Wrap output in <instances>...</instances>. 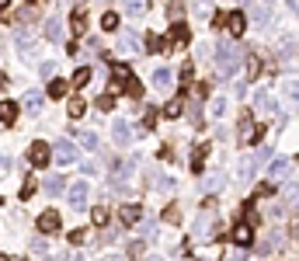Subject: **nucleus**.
<instances>
[{
	"instance_id": "1",
	"label": "nucleus",
	"mask_w": 299,
	"mask_h": 261,
	"mask_svg": "<svg viewBox=\"0 0 299 261\" xmlns=\"http://www.w3.org/2000/svg\"><path fill=\"white\" fill-rule=\"evenodd\" d=\"M243 60V49L237 42H216V66H220V77H233L240 70Z\"/></svg>"
},
{
	"instance_id": "2",
	"label": "nucleus",
	"mask_w": 299,
	"mask_h": 261,
	"mask_svg": "<svg viewBox=\"0 0 299 261\" xmlns=\"http://www.w3.org/2000/svg\"><path fill=\"white\" fill-rule=\"evenodd\" d=\"M261 133H264V129H258L251 115H240V133H237V143H240V146H247V143H258V140H261Z\"/></svg>"
},
{
	"instance_id": "3",
	"label": "nucleus",
	"mask_w": 299,
	"mask_h": 261,
	"mask_svg": "<svg viewBox=\"0 0 299 261\" xmlns=\"http://www.w3.org/2000/svg\"><path fill=\"white\" fill-rule=\"evenodd\" d=\"M66 205H70L73 213H80V209L87 205V185H84V181H77V185L66 192Z\"/></svg>"
},
{
	"instance_id": "4",
	"label": "nucleus",
	"mask_w": 299,
	"mask_h": 261,
	"mask_svg": "<svg viewBox=\"0 0 299 261\" xmlns=\"http://www.w3.org/2000/svg\"><path fill=\"white\" fill-rule=\"evenodd\" d=\"M28 161L35 164V167H45V164L52 161V150H49V146H45V143H32V146H28Z\"/></svg>"
},
{
	"instance_id": "5",
	"label": "nucleus",
	"mask_w": 299,
	"mask_h": 261,
	"mask_svg": "<svg viewBox=\"0 0 299 261\" xmlns=\"http://www.w3.org/2000/svg\"><path fill=\"white\" fill-rule=\"evenodd\" d=\"M223 24H226V32L237 39V35H243V28H247V18H243L240 11H230V14H223Z\"/></svg>"
},
{
	"instance_id": "6",
	"label": "nucleus",
	"mask_w": 299,
	"mask_h": 261,
	"mask_svg": "<svg viewBox=\"0 0 299 261\" xmlns=\"http://www.w3.org/2000/svg\"><path fill=\"white\" fill-rule=\"evenodd\" d=\"M153 87H157L160 94H167V91L174 87V77H171V70H167V66H160V70H153Z\"/></svg>"
},
{
	"instance_id": "7",
	"label": "nucleus",
	"mask_w": 299,
	"mask_h": 261,
	"mask_svg": "<svg viewBox=\"0 0 299 261\" xmlns=\"http://www.w3.org/2000/svg\"><path fill=\"white\" fill-rule=\"evenodd\" d=\"M233 244H240V247H251V244H254L251 223H237V226H233Z\"/></svg>"
},
{
	"instance_id": "8",
	"label": "nucleus",
	"mask_w": 299,
	"mask_h": 261,
	"mask_svg": "<svg viewBox=\"0 0 299 261\" xmlns=\"http://www.w3.org/2000/svg\"><path fill=\"white\" fill-rule=\"evenodd\" d=\"M56 161L60 164H77V146H73L70 140L56 143Z\"/></svg>"
},
{
	"instance_id": "9",
	"label": "nucleus",
	"mask_w": 299,
	"mask_h": 261,
	"mask_svg": "<svg viewBox=\"0 0 299 261\" xmlns=\"http://www.w3.org/2000/svg\"><path fill=\"white\" fill-rule=\"evenodd\" d=\"M39 230H42V233H56V230H60V213H52V209L42 213V216H39Z\"/></svg>"
},
{
	"instance_id": "10",
	"label": "nucleus",
	"mask_w": 299,
	"mask_h": 261,
	"mask_svg": "<svg viewBox=\"0 0 299 261\" xmlns=\"http://www.w3.org/2000/svg\"><path fill=\"white\" fill-rule=\"evenodd\" d=\"M119 49H125V53H140L143 45H140V39H136V32H119Z\"/></svg>"
},
{
	"instance_id": "11",
	"label": "nucleus",
	"mask_w": 299,
	"mask_h": 261,
	"mask_svg": "<svg viewBox=\"0 0 299 261\" xmlns=\"http://www.w3.org/2000/svg\"><path fill=\"white\" fill-rule=\"evenodd\" d=\"M112 136H115V143H119V146H125V143L132 140V125H129V122H115V125H112Z\"/></svg>"
},
{
	"instance_id": "12",
	"label": "nucleus",
	"mask_w": 299,
	"mask_h": 261,
	"mask_svg": "<svg viewBox=\"0 0 299 261\" xmlns=\"http://www.w3.org/2000/svg\"><path fill=\"white\" fill-rule=\"evenodd\" d=\"M18 53H21V60H28V63L39 60V53H35V42H28L24 35H18Z\"/></svg>"
},
{
	"instance_id": "13",
	"label": "nucleus",
	"mask_w": 299,
	"mask_h": 261,
	"mask_svg": "<svg viewBox=\"0 0 299 261\" xmlns=\"http://www.w3.org/2000/svg\"><path fill=\"white\" fill-rule=\"evenodd\" d=\"M254 108H258L261 115H275V101L268 98L264 91H258V94H254Z\"/></svg>"
},
{
	"instance_id": "14",
	"label": "nucleus",
	"mask_w": 299,
	"mask_h": 261,
	"mask_svg": "<svg viewBox=\"0 0 299 261\" xmlns=\"http://www.w3.org/2000/svg\"><path fill=\"white\" fill-rule=\"evenodd\" d=\"M223 185H226V174H223V171H212V174H205V181H202L205 192H220Z\"/></svg>"
},
{
	"instance_id": "15",
	"label": "nucleus",
	"mask_w": 299,
	"mask_h": 261,
	"mask_svg": "<svg viewBox=\"0 0 299 261\" xmlns=\"http://www.w3.org/2000/svg\"><path fill=\"white\" fill-rule=\"evenodd\" d=\"M251 21H258L261 28H268V24H271V11L261 7V4H254V7H251Z\"/></svg>"
},
{
	"instance_id": "16",
	"label": "nucleus",
	"mask_w": 299,
	"mask_h": 261,
	"mask_svg": "<svg viewBox=\"0 0 299 261\" xmlns=\"http://www.w3.org/2000/svg\"><path fill=\"white\" fill-rule=\"evenodd\" d=\"M45 39H52V42L63 39V21L60 18H49V21H45Z\"/></svg>"
},
{
	"instance_id": "17",
	"label": "nucleus",
	"mask_w": 299,
	"mask_h": 261,
	"mask_svg": "<svg viewBox=\"0 0 299 261\" xmlns=\"http://www.w3.org/2000/svg\"><path fill=\"white\" fill-rule=\"evenodd\" d=\"M14 119H18V105H14V101H0V122L11 125Z\"/></svg>"
},
{
	"instance_id": "18",
	"label": "nucleus",
	"mask_w": 299,
	"mask_h": 261,
	"mask_svg": "<svg viewBox=\"0 0 299 261\" xmlns=\"http://www.w3.org/2000/svg\"><path fill=\"white\" fill-rule=\"evenodd\" d=\"M70 28H73V35H84L87 32V14L84 11H73L70 14Z\"/></svg>"
},
{
	"instance_id": "19",
	"label": "nucleus",
	"mask_w": 299,
	"mask_h": 261,
	"mask_svg": "<svg viewBox=\"0 0 299 261\" xmlns=\"http://www.w3.org/2000/svg\"><path fill=\"white\" fill-rule=\"evenodd\" d=\"M171 42H174V45H184V42H188V24H184V21H174V28H171Z\"/></svg>"
},
{
	"instance_id": "20",
	"label": "nucleus",
	"mask_w": 299,
	"mask_h": 261,
	"mask_svg": "<svg viewBox=\"0 0 299 261\" xmlns=\"http://www.w3.org/2000/svg\"><path fill=\"white\" fill-rule=\"evenodd\" d=\"M254 167H258V161H254V157H243V161H240V181H251L254 178Z\"/></svg>"
},
{
	"instance_id": "21",
	"label": "nucleus",
	"mask_w": 299,
	"mask_h": 261,
	"mask_svg": "<svg viewBox=\"0 0 299 261\" xmlns=\"http://www.w3.org/2000/svg\"><path fill=\"white\" fill-rule=\"evenodd\" d=\"M192 11H195V18H209L212 14V0H192Z\"/></svg>"
},
{
	"instance_id": "22",
	"label": "nucleus",
	"mask_w": 299,
	"mask_h": 261,
	"mask_svg": "<svg viewBox=\"0 0 299 261\" xmlns=\"http://www.w3.org/2000/svg\"><path fill=\"white\" fill-rule=\"evenodd\" d=\"M84 112H87V101L80 98V94H77V98H70V119H80Z\"/></svg>"
},
{
	"instance_id": "23",
	"label": "nucleus",
	"mask_w": 299,
	"mask_h": 261,
	"mask_svg": "<svg viewBox=\"0 0 299 261\" xmlns=\"http://www.w3.org/2000/svg\"><path fill=\"white\" fill-rule=\"evenodd\" d=\"M143 11H146L143 0H125V14H129V18H143Z\"/></svg>"
},
{
	"instance_id": "24",
	"label": "nucleus",
	"mask_w": 299,
	"mask_h": 261,
	"mask_svg": "<svg viewBox=\"0 0 299 261\" xmlns=\"http://www.w3.org/2000/svg\"><path fill=\"white\" fill-rule=\"evenodd\" d=\"M140 205H122V223H140Z\"/></svg>"
},
{
	"instance_id": "25",
	"label": "nucleus",
	"mask_w": 299,
	"mask_h": 261,
	"mask_svg": "<svg viewBox=\"0 0 299 261\" xmlns=\"http://www.w3.org/2000/svg\"><path fill=\"white\" fill-rule=\"evenodd\" d=\"M101 28H104V32H119V14H115V11H108V14L101 18Z\"/></svg>"
},
{
	"instance_id": "26",
	"label": "nucleus",
	"mask_w": 299,
	"mask_h": 261,
	"mask_svg": "<svg viewBox=\"0 0 299 261\" xmlns=\"http://www.w3.org/2000/svg\"><path fill=\"white\" fill-rule=\"evenodd\" d=\"M77 140H80V146H87V150H98V136H94V133H84V129H80Z\"/></svg>"
},
{
	"instance_id": "27",
	"label": "nucleus",
	"mask_w": 299,
	"mask_h": 261,
	"mask_svg": "<svg viewBox=\"0 0 299 261\" xmlns=\"http://www.w3.org/2000/svg\"><path fill=\"white\" fill-rule=\"evenodd\" d=\"M24 108H28V112H39V108H42V94H39V91L24 94Z\"/></svg>"
},
{
	"instance_id": "28",
	"label": "nucleus",
	"mask_w": 299,
	"mask_h": 261,
	"mask_svg": "<svg viewBox=\"0 0 299 261\" xmlns=\"http://www.w3.org/2000/svg\"><path fill=\"white\" fill-rule=\"evenodd\" d=\"M87 84H91V70H87V66H80L77 73H73V87H87Z\"/></svg>"
},
{
	"instance_id": "29",
	"label": "nucleus",
	"mask_w": 299,
	"mask_h": 261,
	"mask_svg": "<svg viewBox=\"0 0 299 261\" xmlns=\"http://www.w3.org/2000/svg\"><path fill=\"white\" fill-rule=\"evenodd\" d=\"M195 254H199V261H220V258H223V251H220V247H209V251L202 247V251H195Z\"/></svg>"
},
{
	"instance_id": "30",
	"label": "nucleus",
	"mask_w": 299,
	"mask_h": 261,
	"mask_svg": "<svg viewBox=\"0 0 299 261\" xmlns=\"http://www.w3.org/2000/svg\"><path fill=\"white\" fill-rule=\"evenodd\" d=\"M125 94H129V98H140V94H143V84L136 81V77H129V81H125Z\"/></svg>"
},
{
	"instance_id": "31",
	"label": "nucleus",
	"mask_w": 299,
	"mask_h": 261,
	"mask_svg": "<svg viewBox=\"0 0 299 261\" xmlns=\"http://www.w3.org/2000/svg\"><path fill=\"white\" fill-rule=\"evenodd\" d=\"M181 112H184V98H174L171 105H167V119H178Z\"/></svg>"
},
{
	"instance_id": "32",
	"label": "nucleus",
	"mask_w": 299,
	"mask_h": 261,
	"mask_svg": "<svg viewBox=\"0 0 299 261\" xmlns=\"http://www.w3.org/2000/svg\"><path fill=\"white\" fill-rule=\"evenodd\" d=\"M63 185H66L63 178H45V192H49V195H60V192H63Z\"/></svg>"
},
{
	"instance_id": "33",
	"label": "nucleus",
	"mask_w": 299,
	"mask_h": 261,
	"mask_svg": "<svg viewBox=\"0 0 299 261\" xmlns=\"http://www.w3.org/2000/svg\"><path fill=\"white\" fill-rule=\"evenodd\" d=\"M167 14H171V21H181V14H184V4H181V0H171V4H167Z\"/></svg>"
},
{
	"instance_id": "34",
	"label": "nucleus",
	"mask_w": 299,
	"mask_h": 261,
	"mask_svg": "<svg viewBox=\"0 0 299 261\" xmlns=\"http://www.w3.org/2000/svg\"><path fill=\"white\" fill-rule=\"evenodd\" d=\"M49 94H52V98H63V94H66V81H56V77H52V81H49Z\"/></svg>"
},
{
	"instance_id": "35",
	"label": "nucleus",
	"mask_w": 299,
	"mask_h": 261,
	"mask_svg": "<svg viewBox=\"0 0 299 261\" xmlns=\"http://www.w3.org/2000/svg\"><path fill=\"white\" fill-rule=\"evenodd\" d=\"M202 164H205V146H195V153H192V171H202Z\"/></svg>"
},
{
	"instance_id": "36",
	"label": "nucleus",
	"mask_w": 299,
	"mask_h": 261,
	"mask_svg": "<svg viewBox=\"0 0 299 261\" xmlns=\"http://www.w3.org/2000/svg\"><path fill=\"white\" fill-rule=\"evenodd\" d=\"M209 226H212V213H209V209H202V216H199V223H195V230H209Z\"/></svg>"
},
{
	"instance_id": "37",
	"label": "nucleus",
	"mask_w": 299,
	"mask_h": 261,
	"mask_svg": "<svg viewBox=\"0 0 299 261\" xmlns=\"http://www.w3.org/2000/svg\"><path fill=\"white\" fill-rule=\"evenodd\" d=\"M164 45H167V42L160 39V35H146V49H150V53H160Z\"/></svg>"
},
{
	"instance_id": "38",
	"label": "nucleus",
	"mask_w": 299,
	"mask_h": 261,
	"mask_svg": "<svg viewBox=\"0 0 299 261\" xmlns=\"http://www.w3.org/2000/svg\"><path fill=\"white\" fill-rule=\"evenodd\" d=\"M271 174L275 178H285L289 174V161H271Z\"/></svg>"
},
{
	"instance_id": "39",
	"label": "nucleus",
	"mask_w": 299,
	"mask_h": 261,
	"mask_svg": "<svg viewBox=\"0 0 299 261\" xmlns=\"http://www.w3.org/2000/svg\"><path fill=\"white\" fill-rule=\"evenodd\" d=\"M39 77L42 81H52V77H56V66H52V63H39Z\"/></svg>"
},
{
	"instance_id": "40",
	"label": "nucleus",
	"mask_w": 299,
	"mask_h": 261,
	"mask_svg": "<svg viewBox=\"0 0 299 261\" xmlns=\"http://www.w3.org/2000/svg\"><path fill=\"white\" fill-rule=\"evenodd\" d=\"M279 244H282V237H279V233H271V237H268V241L261 244V254H268V251H275V247H279Z\"/></svg>"
},
{
	"instance_id": "41",
	"label": "nucleus",
	"mask_w": 299,
	"mask_h": 261,
	"mask_svg": "<svg viewBox=\"0 0 299 261\" xmlns=\"http://www.w3.org/2000/svg\"><path fill=\"white\" fill-rule=\"evenodd\" d=\"M247 77H261V60H258V56L247 60Z\"/></svg>"
},
{
	"instance_id": "42",
	"label": "nucleus",
	"mask_w": 299,
	"mask_h": 261,
	"mask_svg": "<svg viewBox=\"0 0 299 261\" xmlns=\"http://www.w3.org/2000/svg\"><path fill=\"white\" fill-rule=\"evenodd\" d=\"M285 94H289V101H292V105H299V81L285 84Z\"/></svg>"
},
{
	"instance_id": "43",
	"label": "nucleus",
	"mask_w": 299,
	"mask_h": 261,
	"mask_svg": "<svg viewBox=\"0 0 299 261\" xmlns=\"http://www.w3.org/2000/svg\"><path fill=\"white\" fill-rule=\"evenodd\" d=\"M98 108H101V112H112V108H115V98H112V94H101V98H98Z\"/></svg>"
},
{
	"instance_id": "44",
	"label": "nucleus",
	"mask_w": 299,
	"mask_h": 261,
	"mask_svg": "<svg viewBox=\"0 0 299 261\" xmlns=\"http://www.w3.org/2000/svg\"><path fill=\"white\" fill-rule=\"evenodd\" d=\"M91 216H94V226H104L108 223V209H94Z\"/></svg>"
},
{
	"instance_id": "45",
	"label": "nucleus",
	"mask_w": 299,
	"mask_h": 261,
	"mask_svg": "<svg viewBox=\"0 0 299 261\" xmlns=\"http://www.w3.org/2000/svg\"><path fill=\"white\" fill-rule=\"evenodd\" d=\"M164 220H167V223H181V213H178V205H171V209L164 213Z\"/></svg>"
},
{
	"instance_id": "46",
	"label": "nucleus",
	"mask_w": 299,
	"mask_h": 261,
	"mask_svg": "<svg viewBox=\"0 0 299 261\" xmlns=\"http://www.w3.org/2000/svg\"><path fill=\"white\" fill-rule=\"evenodd\" d=\"M212 115H226V98H216V101H212Z\"/></svg>"
},
{
	"instance_id": "47",
	"label": "nucleus",
	"mask_w": 299,
	"mask_h": 261,
	"mask_svg": "<svg viewBox=\"0 0 299 261\" xmlns=\"http://www.w3.org/2000/svg\"><path fill=\"white\" fill-rule=\"evenodd\" d=\"M254 161H258V167H261V164H268V161H271V150H268V146H261V153L254 157Z\"/></svg>"
},
{
	"instance_id": "48",
	"label": "nucleus",
	"mask_w": 299,
	"mask_h": 261,
	"mask_svg": "<svg viewBox=\"0 0 299 261\" xmlns=\"http://www.w3.org/2000/svg\"><path fill=\"white\" fill-rule=\"evenodd\" d=\"M258 192H261V195H271V192H275V185H271V181H261Z\"/></svg>"
},
{
	"instance_id": "49",
	"label": "nucleus",
	"mask_w": 299,
	"mask_h": 261,
	"mask_svg": "<svg viewBox=\"0 0 299 261\" xmlns=\"http://www.w3.org/2000/svg\"><path fill=\"white\" fill-rule=\"evenodd\" d=\"M84 237H87L84 230H73V233H70V244H84Z\"/></svg>"
},
{
	"instance_id": "50",
	"label": "nucleus",
	"mask_w": 299,
	"mask_h": 261,
	"mask_svg": "<svg viewBox=\"0 0 299 261\" xmlns=\"http://www.w3.org/2000/svg\"><path fill=\"white\" fill-rule=\"evenodd\" d=\"M32 254H45V241H35V244H32Z\"/></svg>"
},
{
	"instance_id": "51",
	"label": "nucleus",
	"mask_w": 299,
	"mask_h": 261,
	"mask_svg": "<svg viewBox=\"0 0 299 261\" xmlns=\"http://www.w3.org/2000/svg\"><path fill=\"white\" fill-rule=\"evenodd\" d=\"M7 7H11V0H0V11H7Z\"/></svg>"
},
{
	"instance_id": "52",
	"label": "nucleus",
	"mask_w": 299,
	"mask_h": 261,
	"mask_svg": "<svg viewBox=\"0 0 299 261\" xmlns=\"http://www.w3.org/2000/svg\"><path fill=\"white\" fill-rule=\"evenodd\" d=\"M150 261H160V258H150Z\"/></svg>"
},
{
	"instance_id": "53",
	"label": "nucleus",
	"mask_w": 299,
	"mask_h": 261,
	"mask_svg": "<svg viewBox=\"0 0 299 261\" xmlns=\"http://www.w3.org/2000/svg\"><path fill=\"white\" fill-rule=\"evenodd\" d=\"M0 261H7V258H0Z\"/></svg>"
}]
</instances>
